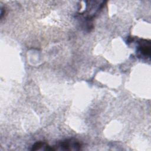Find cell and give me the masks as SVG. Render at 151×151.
I'll return each instance as SVG.
<instances>
[{
    "label": "cell",
    "instance_id": "cell-1",
    "mask_svg": "<svg viewBox=\"0 0 151 151\" xmlns=\"http://www.w3.org/2000/svg\"><path fill=\"white\" fill-rule=\"evenodd\" d=\"M82 146V143L76 139H68L64 140H62L57 143L56 145L50 146L49 150H80Z\"/></svg>",
    "mask_w": 151,
    "mask_h": 151
},
{
    "label": "cell",
    "instance_id": "cell-2",
    "mask_svg": "<svg viewBox=\"0 0 151 151\" xmlns=\"http://www.w3.org/2000/svg\"><path fill=\"white\" fill-rule=\"evenodd\" d=\"M139 46L137 51L144 57H150V41L144 39L140 40L138 42Z\"/></svg>",
    "mask_w": 151,
    "mask_h": 151
},
{
    "label": "cell",
    "instance_id": "cell-3",
    "mask_svg": "<svg viewBox=\"0 0 151 151\" xmlns=\"http://www.w3.org/2000/svg\"><path fill=\"white\" fill-rule=\"evenodd\" d=\"M47 146V144L44 142H41V141H39L37 142L36 143H35L31 148V150H40L41 148H43L44 147H45V150L46 149V147Z\"/></svg>",
    "mask_w": 151,
    "mask_h": 151
}]
</instances>
